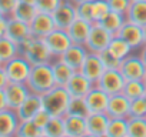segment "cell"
Masks as SVG:
<instances>
[{
  "instance_id": "8",
  "label": "cell",
  "mask_w": 146,
  "mask_h": 137,
  "mask_svg": "<svg viewBox=\"0 0 146 137\" xmlns=\"http://www.w3.org/2000/svg\"><path fill=\"white\" fill-rule=\"evenodd\" d=\"M3 93H5L7 109H12V110L16 111L20 107V104L27 99V96L32 92L29 90V87L26 86V83H13V82H9V84L5 87Z\"/></svg>"
},
{
  "instance_id": "28",
  "label": "cell",
  "mask_w": 146,
  "mask_h": 137,
  "mask_svg": "<svg viewBox=\"0 0 146 137\" xmlns=\"http://www.w3.org/2000/svg\"><path fill=\"white\" fill-rule=\"evenodd\" d=\"M126 22V17H125V14H122V13H116V12H109L108 14H106V17L105 19H102L100 22H99V24L102 26V27H105L110 34H116L117 33V30L122 27V24Z\"/></svg>"
},
{
  "instance_id": "7",
  "label": "cell",
  "mask_w": 146,
  "mask_h": 137,
  "mask_svg": "<svg viewBox=\"0 0 146 137\" xmlns=\"http://www.w3.org/2000/svg\"><path fill=\"white\" fill-rule=\"evenodd\" d=\"M119 72L126 80H143L146 74V66L139 56L129 54L125 59H122Z\"/></svg>"
},
{
  "instance_id": "21",
  "label": "cell",
  "mask_w": 146,
  "mask_h": 137,
  "mask_svg": "<svg viewBox=\"0 0 146 137\" xmlns=\"http://www.w3.org/2000/svg\"><path fill=\"white\" fill-rule=\"evenodd\" d=\"M42 107H43L42 106V96L36 94V93H30L27 96V99L20 104V107L16 110V113H17V117L20 121L32 120Z\"/></svg>"
},
{
  "instance_id": "1",
  "label": "cell",
  "mask_w": 146,
  "mask_h": 137,
  "mask_svg": "<svg viewBox=\"0 0 146 137\" xmlns=\"http://www.w3.org/2000/svg\"><path fill=\"white\" fill-rule=\"evenodd\" d=\"M26 86L32 93L36 94H44L50 89L56 86V80L52 72L50 63H43V64H35L32 66L30 74L26 80Z\"/></svg>"
},
{
  "instance_id": "6",
  "label": "cell",
  "mask_w": 146,
  "mask_h": 137,
  "mask_svg": "<svg viewBox=\"0 0 146 137\" xmlns=\"http://www.w3.org/2000/svg\"><path fill=\"white\" fill-rule=\"evenodd\" d=\"M112 37H113V34H110L105 27H102L99 23H93L85 46L92 53H100L102 50H105L109 46Z\"/></svg>"
},
{
  "instance_id": "25",
  "label": "cell",
  "mask_w": 146,
  "mask_h": 137,
  "mask_svg": "<svg viewBox=\"0 0 146 137\" xmlns=\"http://www.w3.org/2000/svg\"><path fill=\"white\" fill-rule=\"evenodd\" d=\"M50 66H52V72L56 80V86H64L67 80L72 77V74L75 73V70L72 67H69L64 61H62L59 57H56L50 63Z\"/></svg>"
},
{
  "instance_id": "16",
  "label": "cell",
  "mask_w": 146,
  "mask_h": 137,
  "mask_svg": "<svg viewBox=\"0 0 146 137\" xmlns=\"http://www.w3.org/2000/svg\"><path fill=\"white\" fill-rule=\"evenodd\" d=\"M29 27H30V33L32 36L35 37H44L47 36L52 30L56 29V24H54V20H53V16L50 13H42V12H37V14L33 17V20L29 23Z\"/></svg>"
},
{
  "instance_id": "49",
  "label": "cell",
  "mask_w": 146,
  "mask_h": 137,
  "mask_svg": "<svg viewBox=\"0 0 146 137\" xmlns=\"http://www.w3.org/2000/svg\"><path fill=\"white\" fill-rule=\"evenodd\" d=\"M75 5H78V3H82V2H89V0H72Z\"/></svg>"
},
{
  "instance_id": "3",
  "label": "cell",
  "mask_w": 146,
  "mask_h": 137,
  "mask_svg": "<svg viewBox=\"0 0 146 137\" xmlns=\"http://www.w3.org/2000/svg\"><path fill=\"white\" fill-rule=\"evenodd\" d=\"M20 54L25 56L32 66L35 64H43V63H52L56 57L50 53L49 47L46 46L44 40L42 37L32 36L29 40L22 43L19 46Z\"/></svg>"
},
{
  "instance_id": "14",
  "label": "cell",
  "mask_w": 146,
  "mask_h": 137,
  "mask_svg": "<svg viewBox=\"0 0 146 137\" xmlns=\"http://www.w3.org/2000/svg\"><path fill=\"white\" fill-rule=\"evenodd\" d=\"M109 97L110 96L106 92H103L98 86H93L83 99H85V103H86L89 113H106Z\"/></svg>"
},
{
  "instance_id": "45",
  "label": "cell",
  "mask_w": 146,
  "mask_h": 137,
  "mask_svg": "<svg viewBox=\"0 0 146 137\" xmlns=\"http://www.w3.org/2000/svg\"><path fill=\"white\" fill-rule=\"evenodd\" d=\"M3 109H7V104H6V99H5L3 90H0V110H3Z\"/></svg>"
},
{
  "instance_id": "34",
  "label": "cell",
  "mask_w": 146,
  "mask_h": 137,
  "mask_svg": "<svg viewBox=\"0 0 146 137\" xmlns=\"http://www.w3.org/2000/svg\"><path fill=\"white\" fill-rule=\"evenodd\" d=\"M108 49H109L116 57H119L120 60L125 59L126 56H129L130 51L133 50L123 39H120V37H117V36H113V37H112V40H110Z\"/></svg>"
},
{
  "instance_id": "39",
  "label": "cell",
  "mask_w": 146,
  "mask_h": 137,
  "mask_svg": "<svg viewBox=\"0 0 146 137\" xmlns=\"http://www.w3.org/2000/svg\"><path fill=\"white\" fill-rule=\"evenodd\" d=\"M76 13L79 19H83L86 22L93 23V13H92V0L89 2H82L76 5Z\"/></svg>"
},
{
  "instance_id": "24",
  "label": "cell",
  "mask_w": 146,
  "mask_h": 137,
  "mask_svg": "<svg viewBox=\"0 0 146 137\" xmlns=\"http://www.w3.org/2000/svg\"><path fill=\"white\" fill-rule=\"evenodd\" d=\"M127 22L137 26H146V0H130L129 9L125 14Z\"/></svg>"
},
{
  "instance_id": "35",
  "label": "cell",
  "mask_w": 146,
  "mask_h": 137,
  "mask_svg": "<svg viewBox=\"0 0 146 137\" xmlns=\"http://www.w3.org/2000/svg\"><path fill=\"white\" fill-rule=\"evenodd\" d=\"M66 114L78 116V117H86L89 114V110L86 107L85 99L83 97H70V101H69Z\"/></svg>"
},
{
  "instance_id": "43",
  "label": "cell",
  "mask_w": 146,
  "mask_h": 137,
  "mask_svg": "<svg viewBox=\"0 0 146 137\" xmlns=\"http://www.w3.org/2000/svg\"><path fill=\"white\" fill-rule=\"evenodd\" d=\"M50 117H52V116H50V114H49V113H47V111H46L43 107H42V109L36 113V116H35L32 120L35 121V124H36L37 127H40V128L43 130V127L47 124V121L50 120Z\"/></svg>"
},
{
  "instance_id": "2",
  "label": "cell",
  "mask_w": 146,
  "mask_h": 137,
  "mask_svg": "<svg viewBox=\"0 0 146 137\" xmlns=\"http://www.w3.org/2000/svg\"><path fill=\"white\" fill-rule=\"evenodd\" d=\"M70 101V94L64 86H54L44 94H42V106L50 114L56 117H63L67 111Z\"/></svg>"
},
{
  "instance_id": "36",
  "label": "cell",
  "mask_w": 146,
  "mask_h": 137,
  "mask_svg": "<svg viewBox=\"0 0 146 137\" xmlns=\"http://www.w3.org/2000/svg\"><path fill=\"white\" fill-rule=\"evenodd\" d=\"M110 12V7L106 0H92V13H93V23H99L106 14Z\"/></svg>"
},
{
  "instance_id": "18",
  "label": "cell",
  "mask_w": 146,
  "mask_h": 137,
  "mask_svg": "<svg viewBox=\"0 0 146 137\" xmlns=\"http://www.w3.org/2000/svg\"><path fill=\"white\" fill-rule=\"evenodd\" d=\"M103 70H105V67H103V64H102V61H100L99 54L89 51L79 72H80L83 76H86L90 82L96 83L98 79L100 77V74L103 73Z\"/></svg>"
},
{
  "instance_id": "33",
  "label": "cell",
  "mask_w": 146,
  "mask_h": 137,
  "mask_svg": "<svg viewBox=\"0 0 146 137\" xmlns=\"http://www.w3.org/2000/svg\"><path fill=\"white\" fill-rule=\"evenodd\" d=\"M16 136L17 137H43V130L37 127L33 120H25L19 123Z\"/></svg>"
},
{
  "instance_id": "40",
  "label": "cell",
  "mask_w": 146,
  "mask_h": 137,
  "mask_svg": "<svg viewBox=\"0 0 146 137\" xmlns=\"http://www.w3.org/2000/svg\"><path fill=\"white\" fill-rule=\"evenodd\" d=\"M60 3H62V0H36L35 6H36L37 12L50 13V14H52V13L59 7Z\"/></svg>"
},
{
  "instance_id": "11",
  "label": "cell",
  "mask_w": 146,
  "mask_h": 137,
  "mask_svg": "<svg viewBox=\"0 0 146 137\" xmlns=\"http://www.w3.org/2000/svg\"><path fill=\"white\" fill-rule=\"evenodd\" d=\"M120 39H123L132 49H137V47H143L145 44V39H143V27L137 26L132 22H125L122 24V27L117 30V33L115 34Z\"/></svg>"
},
{
  "instance_id": "22",
  "label": "cell",
  "mask_w": 146,
  "mask_h": 137,
  "mask_svg": "<svg viewBox=\"0 0 146 137\" xmlns=\"http://www.w3.org/2000/svg\"><path fill=\"white\" fill-rule=\"evenodd\" d=\"M92 24H93V23L76 17V20L66 29V32H67V34H69L72 43L85 44L86 40H88V36H89V32H90Z\"/></svg>"
},
{
  "instance_id": "46",
  "label": "cell",
  "mask_w": 146,
  "mask_h": 137,
  "mask_svg": "<svg viewBox=\"0 0 146 137\" xmlns=\"http://www.w3.org/2000/svg\"><path fill=\"white\" fill-rule=\"evenodd\" d=\"M6 19H3L0 22V36H5V33H6Z\"/></svg>"
},
{
  "instance_id": "27",
  "label": "cell",
  "mask_w": 146,
  "mask_h": 137,
  "mask_svg": "<svg viewBox=\"0 0 146 137\" xmlns=\"http://www.w3.org/2000/svg\"><path fill=\"white\" fill-rule=\"evenodd\" d=\"M43 137H66L64 117L52 116L47 124L43 127Z\"/></svg>"
},
{
  "instance_id": "4",
  "label": "cell",
  "mask_w": 146,
  "mask_h": 137,
  "mask_svg": "<svg viewBox=\"0 0 146 137\" xmlns=\"http://www.w3.org/2000/svg\"><path fill=\"white\" fill-rule=\"evenodd\" d=\"M2 67L6 72L9 82H13V83H26L30 74V70H32V64L22 54H17L13 59L5 61Z\"/></svg>"
},
{
  "instance_id": "10",
  "label": "cell",
  "mask_w": 146,
  "mask_h": 137,
  "mask_svg": "<svg viewBox=\"0 0 146 137\" xmlns=\"http://www.w3.org/2000/svg\"><path fill=\"white\" fill-rule=\"evenodd\" d=\"M43 40H44L46 46L49 47L50 53L54 57H59L72 44V40H70L67 32L63 30V29H54V30H52L47 36L43 37Z\"/></svg>"
},
{
  "instance_id": "20",
  "label": "cell",
  "mask_w": 146,
  "mask_h": 137,
  "mask_svg": "<svg viewBox=\"0 0 146 137\" xmlns=\"http://www.w3.org/2000/svg\"><path fill=\"white\" fill-rule=\"evenodd\" d=\"M129 107H130V100L123 94L117 93L109 97L108 109L106 113L109 117H129Z\"/></svg>"
},
{
  "instance_id": "47",
  "label": "cell",
  "mask_w": 146,
  "mask_h": 137,
  "mask_svg": "<svg viewBox=\"0 0 146 137\" xmlns=\"http://www.w3.org/2000/svg\"><path fill=\"white\" fill-rule=\"evenodd\" d=\"M139 57L142 59V61H143V63H145V66H146V44H143V49H142V51H140Z\"/></svg>"
},
{
  "instance_id": "9",
  "label": "cell",
  "mask_w": 146,
  "mask_h": 137,
  "mask_svg": "<svg viewBox=\"0 0 146 137\" xmlns=\"http://www.w3.org/2000/svg\"><path fill=\"white\" fill-rule=\"evenodd\" d=\"M56 29H63L66 30L73 22L76 20L78 13H76V5L72 0H62L59 7L52 13Z\"/></svg>"
},
{
  "instance_id": "42",
  "label": "cell",
  "mask_w": 146,
  "mask_h": 137,
  "mask_svg": "<svg viewBox=\"0 0 146 137\" xmlns=\"http://www.w3.org/2000/svg\"><path fill=\"white\" fill-rule=\"evenodd\" d=\"M19 3V0H0V12L5 17H10Z\"/></svg>"
},
{
  "instance_id": "48",
  "label": "cell",
  "mask_w": 146,
  "mask_h": 137,
  "mask_svg": "<svg viewBox=\"0 0 146 137\" xmlns=\"http://www.w3.org/2000/svg\"><path fill=\"white\" fill-rule=\"evenodd\" d=\"M19 2H22V3H27V5H35V3H36V0H19Z\"/></svg>"
},
{
  "instance_id": "50",
  "label": "cell",
  "mask_w": 146,
  "mask_h": 137,
  "mask_svg": "<svg viewBox=\"0 0 146 137\" xmlns=\"http://www.w3.org/2000/svg\"><path fill=\"white\" fill-rule=\"evenodd\" d=\"M143 39H145V44H146V26L143 27Z\"/></svg>"
},
{
  "instance_id": "13",
  "label": "cell",
  "mask_w": 146,
  "mask_h": 137,
  "mask_svg": "<svg viewBox=\"0 0 146 137\" xmlns=\"http://www.w3.org/2000/svg\"><path fill=\"white\" fill-rule=\"evenodd\" d=\"M88 53H89V50L86 49L85 44L72 43L69 46V49L59 56V59L62 61H64L69 67H72L75 72H79L85 59H86V56H88Z\"/></svg>"
},
{
  "instance_id": "5",
  "label": "cell",
  "mask_w": 146,
  "mask_h": 137,
  "mask_svg": "<svg viewBox=\"0 0 146 137\" xmlns=\"http://www.w3.org/2000/svg\"><path fill=\"white\" fill-rule=\"evenodd\" d=\"M125 82L126 79L119 72V68H105L100 77L98 79V82L95 83V86L106 92L109 96H113V94L122 93Z\"/></svg>"
},
{
  "instance_id": "30",
  "label": "cell",
  "mask_w": 146,
  "mask_h": 137,
  "mask_svg": "<svg viewBox=\"0 0 146 137\" xmlns=\"http://www.w3.org/2000/svg\"><path fill=\"white\" fill-rule=\"evenodd\" d=\"M146 92V84L143 80H126L122 93L129 99V100H135L139 97H143Z\"/></svg>"
},
{
  "instance_id": "52",
  "label": "cell",
  "mask_w": 146,
  "mask_h": 137,
  "mask_svg": "<svg viewBox=\"0 0 146 137\" xmlns=\"http://www.w3.org/2000/svg\"><path fill=\"white\" fill-rule=\"evenodd\" d=\"M143 82H145V84H146V74H145V77H143Z\"/></svg>"
},
{
  "instance_id": "15",
  "label": "cell",
  "mask_w": 146,
  "mask_h": 137,
  "mask_svg": "<svg viewBox=\"0 0 146 137\" xmlns=\"http://www.w3.org/2000/svg\"><path fill=\"white\" fill-rule=\"evenodd\" d=\"M93 86H95V83L90 82L80 72H75L72 74V77L67 80V83L64 84L70 97H85Z\"/></svg>"
},
{
  "instance_id": "54",
  "label": "cell",
  "mask_w": 146,
  "mask_h": 137,
  "mask_svg": "<svg viewBox=\"0 0 146 137\" xmlns=\"http://www.w3.org/2000/svg\"><path fill=\"white\" fill-rule=\"evenodd\" d=\"M0 66H2V63H0Z\"/></svg>"
},
{
  "instance_id": "44",
  "label": "cell",
  "mask_w": 146,
  "mask_h": 137,
  "mask_svg": "<svg viewBox=\"0 0 146 137\" xmlns=\"http://www.w3.org/2000/svg\"><path fill=\"white\" fill-rule=\"evenodd\" d=\"M7 84H9V79L6 76V72L3 70V67L0 66V90H5Z\"/></svg>"
},
{
  "instance_id": "23",
  "label": "cell",
  "mask_w": 146,
  "mask_h": 137,
  "mask_svg": "<svg viewBox=\"0 0 146 137\" xmlns=\"http://www.w3.org/2000/svg\"><path fill=\"white\" fill-rule=\"evenodd\" d=\"M64 130L66 137H88L86 117H78L64 114Z\"/></svg>"
},
{
  "instance_id": "53",
  "label": "cell",
  "mask_w": 146,
  "mask_h": 137,
  "mask_svg": "<svg viewBox=\"0 0 146 137\" xmlns=\"http://www.w3.org/2000/svg\"><path fill=\"white\" fill-rule=\"evenodd\" d=\"M143 99H145V100H146V92H145V94H143Z\"/></svg>"
},
{
  "instance_id": "17",
  "label": "cell",
  "mask_w": 146,
  "mask_h": 137,
  "mask_svg": "<svg viewBox=\"0 0 146 137\" xmlns=\"http://www.w3.org/2000/svg\"><path fill=\"white\" fill-rule=\"evenodd\" d=\"M109 119L108 113H89L86 116L88 137H106Z\"/></svg>"
},
{
  "instance_id": "29",
  "label": "cell",
  "mask_w": 146,
  "mask_h": 137,
  "mask_svg": "<svg viewBox=\"0 0 146 137\" xmlns=\"http://www.w3.org/2000/svg\"><path fill=\"white\" fill-rule=\"evenodd\" d=\"M20 54L19 44H16L13 40H10L6 36H0V63H5L15 56Z\"/></svg>"
},
{
  "instance_id": "51",
  "label": "cell",
  "mask_w": 146,
  "mask_h": 137,
  "mask_svg": "<svg viewBox=\"0 0 146 137\" xmlns=\"http://www.w3.org/2000/svg\"><path fill=\"white\" fill-rule=\"evenodd\" d=\"M3 19H6V17H5V16H3V14H2V12H0V22H2V20H3Z\"/></svg>"
},
{
  "instance_id": "31",
  "label": "cell",
  "mask_w": 146,
  "mask_h": 137,
  "mask_svg": "<svg viewBox=\"0 0 146 137\" xmlns=\"http://www.w3.org/2000/svg\"><path fill=\"white\" fill-rule=\"evenodd\" d=\"M36 14H37V9H36L35 5H27V3L19 2L16 9H15V12H13V14H12V17L29 24Z\"/></svg>"
},
{
  "instance_id": "19",
  "label": "cell",
  "mask_w": 146,
  "mask_h": 137,
  "mask_svg": "<svg viewBox=\"0 0 146 137\" xmlns=\"http://www.w3.org/2000/svg\"><path fill=\"white\" fill-rule=\"evenodd\" d=\"M19 123H20V120L15 110H12V109L0 110V137L16 136Z\"/></svg>"
},
{
  "instance_id": "26",
  "label": "cell",
  "mask_w": 146,
  "mask_h": 137,
  "mask_svg": "<svg viewBox=\"0 0 146 137\" xmlns=\"http://www.w3.org/2000/svg\"><path fill=\"white\" fill-rule=\"evenodd\" d=\"M106 137H127V117H110Z\"/></svg>"
},
{
  "instance_id": "12",
  "label": "cell",
  "mask_w": 146,
  "mask_h": 137,
  "mask_svg": "<svg viewBox=\"0 0 146 137\" xmlns=\"http://www.w3.org/2000/svg\"><path fill=\"white\" fill-rule=\"evenodd\" d=\"M5 36L20 46L22 43H25L26 40H29L32 37V33H30V27H29L27 23L20 22V20L10 16V17L6 19V33H5Z\"/></svg>"
},
{
  "instance_id": "37",
  "label": "cell",
  "mask_w": 146,
  "mask_h": 137,
  "mask_svg": "<svg viewBox=\"0 0 146 137\" xmlns=\"http://www.w3.org/2000/svg\"><path fill=\"white\" fill-rule=\"evenodd\" d=\"M98 54H99L100 61H102V64H103L105 68H119L122 60H120L119 57H116L108 47H106L105 50H102L100 53H98Z\"/></svg>"
},
{
  "instance_id": "41",
  "label": "cell",
  "mask_w": 146,
  "mask_h": 137,
  "mask_svg": "<svg viewBox=\"0 0 146 137\" xmlns=\"http://www.w3.org/2000/svg\"><path fill=\"white\" fill-rule=\"evenodd\" d=\"M106 2L112 12L122 13V14H126L129 5H130V0H106Z\"/></svg>"
},
{
  "instance_id": "32",
  "label": "cell",
  "mask_w": 146,
  "mask_h": 137,
  "mask_svg": "<svg viewBox=\"0 0 146 137\" xmlns=\"http://www.w3.org/2000/svg\"><path fill=\"white\" fill-rule=\"evenodd\" d=\"M127 137H146V117H127Z\"/></svg>"
},
{
  "instance_id": "38",
  "label": "cell",
  "mask_w": 146,
  "mask_h": 137,
  "mask_svg": "<svg viewBox=\"0 0 146 137\" xmlns=\"http://www.w3.org/2000/svg\"><path fill=\"white\" fill-rule=\"evenodd\" d=\"M129 117H146V100L143 97L130 100Z\"/></svg>"
}]
</instances>
